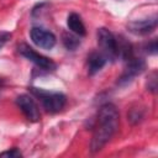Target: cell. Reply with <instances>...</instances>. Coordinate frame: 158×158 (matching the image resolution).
<instances>
[{"mask_svg": "<svg viewBox=\"0 0 158 158\" xmlns=\"http://www.w3.org/2000/svg\"><path fill=\"white\" fill-rule=\"evenodd\" d=\"M11 38V33L6 31H0V49L7 43V41Z\"/></svg>", "mask_w": 158, "mask_h": 158, "instance_id": "9a60e30c", "label": "cell"}, {"mask_svg": "<svg viewBox=\"0 0 158 158\" xmlns=\"http://www.w3.org/2000/svg\"><path fill=\"white\" fill-rule=\"evenodd\" d=\"M142 117H143V115H142L141 110H138V111H137V109H132V110H131V112H130V115H128V120H130V121H132L133 123L138 122Z\"/></svg>", "mask_w": 158, "mask_h": 158, "instance_id": "5bb4252c", "label": "cell"}, {"mask_svg": "<svg viewBox=\"0 0 158 158\" xmlns=\"http://www.w3.org/2000/svg\"><path fill=\"white\" fill-rule=\"evenodd\" d=\"M106 57L101 52H91L88 57V72L90 75L100 72L106 64Z\"/></svg>", "mask_w": 158, "mask_h": 158, "instance_id": "9c48e42d", "label": "cell"}, {"mask_svg": "<svg viewBox=\"0 0 158 158\" xmlns=\"http://www.w3.org/2000/svg\"><path fill=\"white\" fill-rule=\"evenodd\" d=\"M156 27H157V16L156 15H153L152 17L144 19V20L131 21L128 23V30L136 35H147V33L152 32L153 30H156Z\"/></svg>", "mask_w": 158, "mask_h": 158, "instance_id": "ba28073f", "label": "cell"}, {"mask_svg": "<svg viewBox=\"0 0 158 158\" xmlns=\"http://www.w3.org/2000/svg\"><path fill=\"white\" fill-rule=\"evenodd\" d=\"M157 41L156 40H152L147 46H146V51L149 53V54H156L157 53Z\"/></svg>", "mask_w": 158, "mask_h": 158, "instance_id": "2e32d148", "label": "cell"}, {"mask_svg": "<svg viewBox=\"0 0 158 158\" xmlns=\"http://www.w3.org/2000/svg\"><path fill=\"white\" fill-rule=\"evenodd\" d=\"M30 37L36 46L43 49H52L56 44V36L51 31L42 27H32Z\"/></svg>", "mask_w": 158, "mask_h": 158, "instance_id": "52a82bcc", "label": "cell"}, {"mask_svg": "<svg viewBox=\"0 0 158 158\" xmlns=\"http://www.w3.org/2000/svg\"><path fill=\"white\" fill-rule=\"evenodd\" d=\"M156 89H157V73L153 72V73L148 77L147 90H149V91H152V93H156Z\"/></svg>", "mask_w": 158, "mask_h": 158, "instance_id": "7c38bea8", "label": "cell"}, {"mask_svg": "<svg viewBox=\"0 0 158 158\" xmlns=\"http://www.w3.org/2000/svg\"><path fill=\"white\" fill-rule=\"evenodd\" d=\"M16 104L20 107V110L23 112L26 118L31 122H37L41 118V112L38 109V105L33 100L31 95L21 94L16 98Z\"/></svg>", "mask_w": 158, "mask_h": 158, "instance_id": "8992f818", "label": "cell"}, {"mask_svg": "<svg viewBox=\"0 0 158 158\" xmlns=\"http://www.w3.org/2000/svg\"><path fill=\"white\" fill-rule=\"evenodd\" d=\"M146 68V63L143 59L141 58H135L131 57L130 59L126 60V68L123 70V73L121 74V77L117 80L118 85H127L130 84L135 77L139 75Z\"/></svg>", "mask_w": 158, "mask_h": 158, "instance_id": "5b68a950", "label": "cell"}, {"mask_svg": "<svg viewBox=\"0 0 158 158\" xmlns=\"http://www.w3.org/2000/svg\"><path fill=\"white\" fill-rule=\"evenodd\" d=\"M67 25H68L69 30H70L73 33L78 35L79 37H83V36L86 35L85 26H84V23H83V21H81V17H80L78 14H75V12L69 14V16H68V19H67Z\"/></svg>", "mask_w": 158, "mask_h": 158, "instance_id": "30bf717a", "label": "cell"}, {"mask_svg": "<svg viewBox=\"0 0 158 158\" xmlns=\"http://www.w3.org/2000/svg\"><path fill=\"white\" fill-rule=\"evenodd\" d=\"M30 90L35 96H37L40 99V101L42 102V106L46 109V111H48L51 114L60 111L67 102V98L62 93L46 91V90L38 89V88H31Z\"/></svg>", "mask_w": 158, "mask_h": 158, "instance_id": "7a4b0ae2", "label": "cell"}, {"mask_svg": "<svg viewBox=\"0 0 158 158\" xmlns=\"http://www.w3.org/2000/svg\"><path fill=\"white\" fill-rule=\"evenodd\" d=\"M0 157H10V158H19L22 157V153L17 149V148H12L10 151H5L0 153Z\"/></svg>", "mask_w": 158, "mask_h": 158, "instance_id": "4fadbf2b", "label": "cell"}, {"mask_svg": "<svg viewBox=\"0 0 158 158\" xmlns=\"http://www.w3.org/2000/svg\"><path fill=\"white\" fill-rule=\"evenodd\" d=\"M17 49H19V53H20L22 57H25L26 59H28L30 62H32L33 64H36L38 68H41V69H43V70L52 72V70H54L56 67H57L56 63H54L52 59H49V58H47V57L40 54L38 52H36L33 48H31V47H30L28 44H26V43H21V44L17 47Z\"/></svg>", "mask_w": 158, "mask_h": 158, "instance_id": "277c9868", "label": "cell"}, {"mask_svg": "<svg viewBox=\"0 0 158 158\" xmlns=\"http://www.w3.org/2000/svg\"><path fill=\"white\" fill-rule=\"evenodd\" d=\"M118 111L115 105L105 104L100 107L98 114V123L95 126L93 138L90 142V151L99 152L114 137L118 130Z\"/></svg>", "mask_w": 158, "mask_h": 158, "instance_id": "6da1fadb", "label": "cell"}, {"mask_svg": "<svg viewBox=\"0 0 158 158\" xmlns=\"http://www.w3.org/2000/svg\"><path fill=\"white\" fill-rule=\"evenodd\" d=\"M62 42L68 51H75L80 46V37L73 32L64 31L62 33Z\"/></svg>", "mask_w": 158, "mask_h": 158, "instance_id": "8fae6325", "label": "cell"}, {"mask_svg": "<svg viewBox=\"0 0 158 158\" xmlns=\"http://www.w3.org/2000/svg\"><path fill=\"white\" fill-rule=\"evenodd\" d=\"M98 44L101 49V53L106 59L115 60L117 58V42L116 37L105 27L98 30Z\"/></svg>", "mask_w": 158, "mask_h": 158, "instance_id": "3957f363", "label": "cell"}]
</instances>
